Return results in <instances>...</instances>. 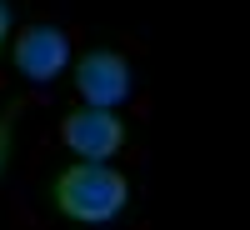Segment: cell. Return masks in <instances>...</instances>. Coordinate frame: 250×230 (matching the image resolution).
<instances>
[{"label": "cell", "instance_id": "cell-4", "mask_svg": "<svg viewBox=\"0 0 250 230\" xmlns=\"http://www.w3.org/2000/svg\"><path fill=\"white\" fill-rule=\"evenodd\" d=\"M75 90L85 95V105L110 110L130 95V65L115 55V50H90L85 60L75 65Z\"/></svg>", "mask_w": 250, "mask_h": 230}, {"label": "cell", "instance_id": "cell-5", "mask_svg": "<svg viewBox=\"0 0 250 230\" xmlns=\"http://www.w3.org/2000/svg\"><path fill=\"white\" fill-rule=\"evenodd\" d=\"M25 115V100H10L5 110H0V170H5V160H10V140H15V120Z\"/></svg>", "mask_w": 250, "mask_h": 230}, {"label": "cell", "instance_id": "cell-6", "mask_svg": "<svg viewBox=\"0 0 250 230\" xmlns=\"http://www.w3.org/2000/svg\"><path fill=\"white\" fill-rule=\"evenodd\" d=\"M5 30H10V5L0 0V45H5Z\"/></svg>", "mask_w": 250, "mask_h": 230}, {"label": "cell", "instance_id": "cell-3", "mask_svg": "<svg viewBox=\"0 0 250 230\" xmlns=\"http://www.w3.org/2000/svg\"><path fill=\"white\" fill-rule=\"evenodd\" d=\"M10 60H15V70L25 75V80H35V85H50V80L65 70V60H70V40L60 35L55 25H25V30L15 35Z\"/></svg>", "mask_w": 250, "mask_h": 230}, {"label": "cell", "instance_id": "cell-2", "mask_svg": "<svg viewBox=\"0 0 250 230\" xmlns=\"http://www.w3.org/2000/svg\"><path fill=\"white\" fill-rule=\"evenodd\" d=\"M60 140H65L75 155H85V160H110L125 145V125L110 110H100V105H80V110H70L60 120Z\"/></svg>", "mask_w": 250, "mask_h": 230}, {"label": "cell", "instance_id": "cell-1", "mask_svg": "<svg viewBox=\"0 0 250 230\" xmlns=\"http://www.w3.org/2000/svg\"><path fill=\"white\" fill-rule=\"evenodd\" d=\"M130 200V185H125L120 170H110L105 160H80L65 165L55 180H50V205L65 220H85V225H105L125 210Z\"/></svg>", "mask_w": 250, "mask_h": 230}]
</instances>
